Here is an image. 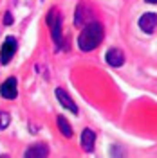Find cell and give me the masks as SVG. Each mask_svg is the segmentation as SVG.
I'll return each instance as SVG.
<instances>
[{
  "mask_svg": "<svg viewBox=\"0 0 157 158\" xmlns=\"http://www.w3.org/2000/svg\"><path fill=\"white\" fill-rule=\"evenodd\" d=\"M103 41V25L99 22H88L78 38V47L83 52H90Z\"/></svg>",
  "mask_w": 157,
  "mask_h": 158,
  "instance_id": "obj_1",
  "label": "cell"
},
{
  "mask_svg": "<svg viewBox=\"0 0 157 158\" xmlns=\"http://www.w3.org/2000/svg\"><path fill=\"white\" fill-rule=\"evenodd\" d=\"M47 27L51 31V36H52V41H54V45L60 47L61 45V15H60V11L56 7H52V9L47 13Z\"/></svg>",
  "mask_w": 157,
  "mask_h": 158,
  "instance_id": "obj_2",
  "label": "cell"
},
{
  "mask_svg": "<svg viewBox=\"0 0 157 158\" xmlns=\"http://www.w3.org/2000/svg\"><path fill=\"white\" fill-rule=\"evenodd\" d=\"M16 40L15 36H7L6 41H4V45H2V50H0V63L2 65H7L13 56H15V52H16Z\"/></svg>",
  "mask_w": 157,
  "mask_h": 158,
  "instance_id": "obj_3",
  "label": "cell"
},
{
  "mask_svg": "<svg viewBox=\"0 0 157 158\" xmlns=\"http://www.w3.org/2000/svg\"><path fill=\"white\" fill-rule=\"evenodd\" d=\"M0 95L4 99H15L18 95V79L9 77L4 81V85L0 86Z\"/></svg>",
  "mask_w": 157,
  "mask_h": 158,
  "instance_id": "obj_4",
  "label": "cell"
},
{
  "mask_svg": "<svg viewBox=\"0 0 157 158\" xmlns=\"http://www.w3.org/2000/svg\"><path fill=\"white\" fill-rule=\"evenodd\" d=\"M54 95H56V99L60 101V104L63 106L65 110H69V111H72L74 115H78V106L74 104V101L70 99V95L65 92L63 88H56L54 90Z\"/></svg>",
  "mask_w": 157,
  "mask_h": 158,
  "instance_id": "obj_5",
  "label": "cell"
},
{
  "mask_svg": "<svg viewBox=\"0 0 157 158\" xmlns=\"http://www.w3.org/2000/svg\"><path fill=\"white\" fill-rule=\"evenodd\" d=\"M47 155H49V148H47L43 142L31 144L29 148L25 149V153H24L25 158H45Z\"/></svg>",
  "mask_w": 157,
  "mask_h": 158,
  "instance_id": "obj_6",
  "label": "cell"
},
{
  "mask_svg": "<svg viewBox=\"0 0 157 158\" xmlns=\"http://www.w3.org/2000/svg\"><path fill=\"white\" fill-rule=\"evenodd\" d=\"M139 27L148 32V34H152L157 27V15L155 13H145L141 18H139Z\"/></svg>",
  "mask_w": 157,
  "mask_h": 158,
  "instance_id": "obj_7",
  "label": "cell"
},
{
  "mask_svg": "<svg viewBox=\"0 0 157 158\" xmlns=\"http://www.w3.org/2000/svg\"><path fill=\"white\" fill-rule=\"evenodd\" d=\"M94 146H96V133L92 129H83L81 131V148L85 153H92L94 151Z\"/></svg>",
  "mask_w": 157,
  "mask_h": 158,
  "instance_id": "obj_8",
  "label": "cell"
},
{
  "mask_svg": "<svg viewBox=\"0 0 157 158\" xmlns=\"http://www.w3.org/2000/svg\"><path fill=\"white\" fill-rule=\"evenodd\" d=\"M105 59H107V63L110 67H116V69H118V67H121V65L125 63V54L119 49H108Z\"/></svg>",
  "mask_w": 157,
  "mask_h": 158,
  "instance_id": "obj_9",
  "label": "cell"
},
{
  "mask_svg": "<svg viewBox=\"0 0 157 158\" xmlns=\"http://www.w3.org/2000/svg\"><path fill=\"white\" fill-rule=\"evenodd\" d=\"M88 7L87 6H83V4H79L78 9H76V15H74V23L81 27V25H85L87 23V20L90 18V11H87Z\"/></svg>",
  "mask_w": 157,
  "mask_h": 158,
  "instance_id": "obj_10",
  "label": "cell"
},
{
  "mask_svg": "<svg viewBox=\"0 0 157 158\" xmlns=\"http://www.w3.org/2000/svg\"><path fill=\"white\" fill-rule=\"evenodd\" d=\"M56 124H58L60 131L63 133V137H67V138L72 137V128H70L69 120H67V118L63 117V115H58V118H56Z\"/></svg>",
  "mask_w": 157,
  "mask_h": 158,
  "instance_id": "obj_11",
  "label": "cell"
},
{
  "mask_svg": "<svg viewBox=\"0 0 157 158\" xmlns=\"http://www.w3.org/2000/svg\"><path fill=\"white\" fill-rule=\"evenodd\" d=\"M9 124H11V115L6 113V111H0V131H4Z\"/></svg>",
  "mask_w": 157,
  "mask_h": 158,
  "instance_id": "obj_12",
  "label": "cell"
},
{
  "mask_svg": "<svg viewBox=\"0 0 157 158\" xmlns=\"http://www.w3.org/2000/svg\"><path fill=\"white\" fill-rule=\"evenodd\" d=\"M13 23V16H11V13L7 11L6 15H4V25H11Z\"/></svg>",
  "mask_w": 157,
  "mask_h": 158,
  "instance_id": "obj_13",
  "label": "cell"
},
{
  "mask_svg": "<svg viewBox=\"0 0 157 158\" xmlns=\"http://www.w3.org/2000/svg\"><path fill=\"white\" fill-rule=\"evenodd\" d=\"M146 4H157V0H145Z\"/></svg>",
  "mask_w": 157,
  "mask_h": 158,
  "instance_id": "obj_14",
  "label": "cell"
}]
</instances>
